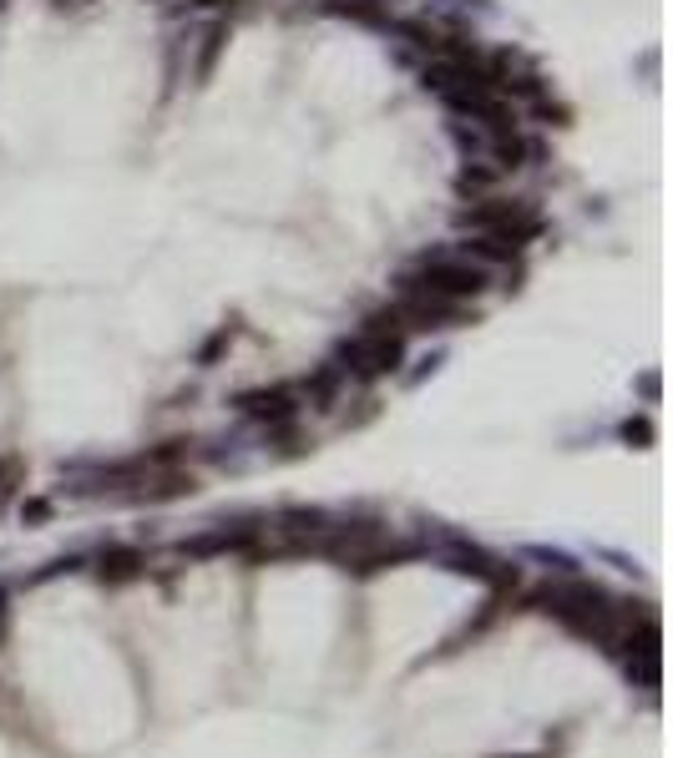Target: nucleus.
Listing matches in <instances>:
<instances>
[{"instance_id": "obj_1", "label": "nucleus", "mask_w": 673, "mask_h": 758, "mask_svg": "<svg viewBox=\"0 0 673 758\" xmlns=\"http://www.w3.org/2000/svg\"><path fill=\"white\" fill-rule=\"evenodd\" d=\"M390 288H416V294H441L456 298V304H481V298L496 294V278L486 269H476V263H466L461 253H451L445 243H431V249H416L400 263Z\"/></svg>"}, {"instance_id": "obj_2", "label": "nucleus", "mask_w": 673, "mask_h": 758, "mask_svg": "<svg viewBox=\"0 0 673 758\" xmlns=\"http://www.w3.org/2000/svg\"><path fill=\"white\" fill-rule=\"evenodd\" d=\"M456 233H492L506 243H522V249H537L541 238H553V218L541 213V202L527 192H496V198L481 202H456Z\"/></svg>"}, {"instance_id": "obj_3", "label": "nucleus", "mask_w": 673, "mask_h": 758, "mask_svg": "<svg viewBox=\"0 0 673 758\" xmlns=\"http://www.w3.org/2000/svg\"><path fill=\"white\" fill-rule=\"evenodd\" d=\"M329 355L345 365V375L355 379V390H370L380 379L406 375L410 339L400 329H345L329 344Z\"/></svg>"}, {"instance_id": "obj_4", "label": "nucleus", "mask_w": 673, "mask_h": 758, "mask_svg": "<svg viewBox=\"0 0 673 758\" xmlns=\"http://www.w3.org/2000/svg\"><path fill=\"white\" fill-rule=\"evenodd\" d=\"M385 308L406 339H421V334H456L471 329L481 319V304H456V298L441 294H416V288H390L385 294Z\"/></svg>"}, {"instance_id": "obj_5", "label": "nucleus", "mask_w": 673, "mask_h": 758, "mask_svg": "<svg viewBox=\"0 0 673 758\" xmlns=\"http://www.w3.org/2000/svg\"><path fill=\"white\" fill-rule=\"evenodd\" d=\"M425 551H431V557L441 561L445 571H456V577H476V581H486L492 592H512V587L522 581V567H517V561L492 557L486 546L466 541V536H456V531H445L435 546L425 541Z\"/></svg>"}, {"instance_id": "obj_6", "label": "nucleus", "mask_w": 673, "mask_h": 758, "mask_svg": "<svg viewBox=\"0 0 673 758\" xmlns=\"http://www.w3.org/2000/svg\"><path fill=\"white\" fill-rule=\"evenodd\" d=\"M233 415L249 420V425H259V430H274V425H294V420H304L309 410H304L299 385H294V379H274V385H249V390L233 394Z\"/></svg>"}, {"instance_id": "obj_7", "label": "nucleus", "mask_w": 673, "mask_h": 758, "mask_svg": "<svg viewBox=\"0 0 673 758\" xmlns=\"http://www.w3.org/2000/svg\"><path fill=\"white\" fill-rule=\"evenodd\" d=\"M269 536V522H259V516H239V522H218V526H208V531H198V536H188V541L178 546L182 557H223V551H259V541Z\"/></svg>"}, {"instance_id": "obj_8", "label": "nucleus", "mask_w": 673, "mask_h": 758, "mask_svg": "<svg viewBox=\"0 0 673 758\" xmlns=\"http://www.w3.org/2000/svg\"><path fill=\"white\" fill-rule=\"evenodd\" d=\"M294 385H299L304 410H335V404L355 390V379L345 375V365H339L335 355H325L319 365H309V375H299Z\"/></svg>"}, {"instance_id": "obj_9", "label": "nucleus", "mask_w": 673, "mask_h": 758, "mask_svg": "<svg viewBox=\"0 0 673 758\" xmlns=\"http://www.w3.org/2000/svg\"><path fill=\"white\" fill-rule=\"evenodd\" d=\"M147 577V551L133 541H112L96 551V581L102 587H127V581Z\"/></svg>"}, {"instance_id": "obj_10", "label": "nucleus", "mask_w": 673, "mask_h": 758, "mask_svg": "<svg viewBox=\"0 0 673 758\" xmlns=\"http://www.w3.org/2000/svg\"><path fill=\"white\" fill-rule=\"evenodd\" d=\"M512 188V172H502L496 162H461L456 178H451V198L456 202H481L496 198V192Z\"/></svg>"}, {"instance_id": "obj_11", "label": "nucleus", "mask_w": 673, "mask_h": 758, "mask_svg": "<svg viewBox=\"0 0 673 758\" xmlns=\"http://www.w3.org/2000/svg\"><path fill=\"white\" fill-rule=\"evenodd\" d=\"M299 11H314V15H335V21H355V25H370V31H385L396 6L390 0H309Z\"/></svg>"}, {"instance_id": "obj_12", "label": "nucleus", "mask_w": 673, "mask_h": 758, "mask_svg": "<svg viewBox=\"0 0 673 758\" xmlns=\"http://www.w3.org/2000/svg\"><path fill=\"white\" fill-rule=\"evenodd\" d=\"M522 127H532V131H567L572 127V107H567L562 96L557 92H547L541 102H532V107H522Z\"/></svg>"}, {"instance_id": "obj_13", "label": "nucleus", "mask_w": 673, "mask_h": 758, "mask_svg": "<svg viewBox=\"0 0 673 758\" xmlns=\"http://www.w3.org/2000/svg\"><path fill=\"white\" fill-rule=\"evenodd\" d=\"M249 0H178V6H168V15L178 21V15H229L233 21V11H243Z\"/></svg>"}, {"instance_id": "obj_14", "label": "nucleus", "mask_w": 673, "mask_h": 758, "mask_svg": "<svg viewBox=\"0 0 673 758\" xmlns=\"http://www.w3.org/2000/svg\"><path fill=\"white\" fill-rule=\"evenodd\" d=\"M233 339H239V324H223V329H213L203 339V349H198V369H213L218 359L233 349Z\"/></svg>"}, {"instance_id": "obj_15", "label": "nucleus", "mask_w": 673, "mask_h": 758, "mask_svg": "<svg viewBox=\"0 0 673 758\" xmlns=\"http://www.w3.org/2000/svg\"><path fill=\"white\" fill-rule=\"evenodd\" d=\"M522 557L541 561L553 577H572V571H577V557H567V551H557V546H522Z\"/></svg>"}, {"instance_id": "obj_16", "label": "nucleus", "mask_w": 673, "mask_h": 758, "mask_svg": "<svg viewBox=\"0 0 673 758\" xmlns=\"http://www.w3.org/2000/svg\"><path fill=\"white\" fill-rule=\"evenodd\" d=\"M618 440H623L628 451H649L653 445V420L649 415H628L623 425H618Z\"/></svg>"}, {"instance_id": "obj_17", "label": "nucleus", "mask_w": 673, "mask_h": 758, "mask_svg": "<svg viewBox=\"0 0 673 758\" xmlns=\"http://www.w3.org/2000/svg\"><path fill=\"white\" fill-rule=\"evenodd\" d=\"M21 475H25V465H21V455H0V506L21 491Z\"/></svg>"}, {"instance_id": "obj_18", "label": "nucleus", "mask_w": 673, "mask_h": 758, "mask_svg": "<svg viewBox=\"0 0 673 758\" xmlns=\"http://www.w3.org/2000/svg\"><path fill=\"white\" fill-rule=\"evenodd\" d=\"M51 510H56V506H51L46 496H31V501H21V522H31V526H36V522H51Z\"/></svg>"}, {"instance_id": "obj_19", "label": "nucleus", "mask_w": 673, "mask_h": 758, "mask_svg": "<svg viewBox=\"0 0 673 758\" xmlns=\"http://www.w3.org/2000/svg\"><path fill=\"white\" fill-rule=\"evenodd\" d=\"M441 359H445V355H441V349H435V355H431V359H421V369H410V375H400V379H406L410 390H416V385H421V379H425V375H435V369H441Z\"/></svg>"}, {"instance_id": "obj_20", "label": "nucleus", "mask_w": 673, "mask_h": 758, "mask_svg": "<svg viewBox=\"0 0 673 758\" xmlns=\"http://www.w3.org/2000/svg\"><path fill=\"white\" fill-rule=\"evenodd\" d=\"M6 632H11V587L0 581V642H6Z\"/></svg>"}, {"instance_id": "obj_21", "label": "nucleus", "mask_w": 673, "mask_h": 758, "mask_svg": "<svg viewBox=\"0 0 673 758\" xmlns=\"http://www.w3.org/2000/svg\"><path fill=\"white\" fill-rule=\"evenodd\" d=\"M638 390H643V400H659V375H653V369H649V375H643V379H638Z\"/></svg>"}, {"instance_id": "obj_22", "label": "nucleus", "mask_w": 673, "mask_h": 758, "mask_svg": "<svg viewBox=\"0 0 673 758\" xmlns=\"http://www.w3.org/2000/svg\"><path fill=\"white\" fill-rule=\"evenodd\" d=\"M56 6H61V11H66V6H82V0H56Z\"/></svg>"}]
</instances>
